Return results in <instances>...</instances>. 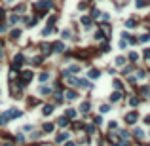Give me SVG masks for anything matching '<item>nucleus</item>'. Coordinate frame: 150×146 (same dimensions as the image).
Listing matches in <instances>:
<instances>
[{"instance_id":"1","label":"nucleus","mask_w":150,"mask_h":146,"mask_svg":"<svg viewBox=\"0 0 150 146\" xmlns=\"http://www.w3.org/2000/svg\"><path fill=\"white\" fill-rule=\"evenodd\" d=\"M50 8H51V2H50V0H40V2L34 4V10H36L38 17H40L42 14H46V12H50Z\"/></svg>"},{"instance_id":"2","label":"nucleus","mask_w":150,"mask_h":146,"mask_svg":"<svg viewBox=\"0 0 150 146\" xmlns=\"http://www.w3.org/2000/svg\"><path fill=\"white\" fill-rule=\"evenodd\" d=\"M68 84L70 86H76V87H87L89 86L86 80H80V78H68Z\"/></svg>"},{"instance_id":"3","label":"nucleus","mask_w":150,"mask_h":146,"mask_svg":"<svg viewBox=\"0 0 150 146\" xmlns=\"http://www.w3.org/2000/svg\"><path fill=\"white\" fill-rule=\"evenodd\" d=\"M19 80H21V86H25V84H29L32 80V72L31 70H25V72H21V76H19Z\"/></svg>"},{"instance_id":"4","label":"nucleus","mask_w":150,"mask_h":146,"mask_svg":"<svg viewBox=\"0 0 150 146\" xmlns=\"http://www.w3.org/2000/svg\"><path fill=\"white\" fill-rule=\"evenodd\" d=\"M21 63H23V55H21V53H17V55H15V59H14V65H12L15 72H17V70L21 69Z\"/></svg>"},{"instance_id":"5","label":"nucleus","mask_w":150,"mask_h":146,"mask_svg":"<svg viewBox=\"0 0 150 146\" xmlns=\"http://www.w3.org/2000/svg\"><path fill=\"white\" fill-rule=\"evenodd\" d=\"M63 50H65V44H63V42H55L53 46H51V51H55V53H61Z\"/></svg>"},{"instance_id":"6","label":"nucleus","mask_w":150,"mask_h":146,"mask_svg":"<svg viewBox=\"0 0 150 146\" xmlns=\"http://www.w3.org/2000/svg\"><path fill=\"white\" fill-rule=\"evenodd\" d=\"M137 118H139V116H137V112H129V114L125 116V122H127V123H135Z\"/></svg>"},{"instance_id":"7","label":"nucleus","mask_w":150,"mask_h":146,"mask_svg":"<svg viewBox=\"0 0 150 146\" xmlns=\"http://www.w3.org/2000/svg\"><path fill=\"white\" fill-rule=\"evenodd\" d=\"M89 108H91L89 101H86V103H82V105H80V112H89Z\"/></svg>"},{"instance_id":"8","label":"nucleus","mask_w":150,"mask_h":146,"mask_svg":"<svg viewBox=\"0 0 150 146\" xmlns=\"http://www.w3.org/2000/svg\"><path fill=\"white\" fill-rule=\"evenodd\" d=\"M42 53H44V55H50L51 53V46H50V44H42Z\"/></svg>"},{"instance_id":"9","label":"nucleus","mask_w":150,"mask_h":146,"mask_svg":"<svg viewBox=\"0 0 150 146\" xmlns=\"http://www.w3.org/2000/svg\"><path fill=\"white\" fill-rule=\"evenodd\" d=\"M42 112H44V116H50L51 112H53V106L51 105H48V106H44V110H42Z\"/></svg>"},{"instance_id":"10","label":"nucleus","mask_w":150,"mask_h":146,"mask_svg":"<svg viewBox=\"0 0 150 146\" xmlns=\"http://www.w3.org/2000/svg\"><path fill=\"white\" fill-rule=\"evenodd\" d=\"M42 129H44V133H51L53 131V123H44V127Z\"/></svg>"},{"instance_id":"11","label":"nucleus","mask_w":150,"mask_h":146,"mask_svg":"<svg viewBox=\"0 0 150 146\" xmlns=\"http://www.w3.org/2000/svg\"><path fill=\"white\" fill-rule=\"evenodd\" d=\"M68 139V133H61V135H57V142H65Z\"/></svg>"},{"instance_id":"12","label":"nucleus","mask_w":150,"mask_h":146,"mask_svg":"<svg viewBox=\"0 0 150 146\" xmlns=\"http://www.w3.org/2000/svg\"><path fill=\"white\" fill-rule=\"evenodd\" d=\"M67 125H68V118H67V116H63V118L59 120V127H67Z\"/></svg>"},{"instance_id":"13","label":"nucleus","mask_w":150,"mask_h":146,"mask_svg":"<svg viewBox=\"0 0 150 146\" xmlns=\"http://www.w3.org/2000/svg\"><path fill=\"white\" fill-rule=\"evenodd\" d=\"M118 99H122V93L120 91H114L112 95H110V101H118Z\"/></svg>"},{"instance_id":"14","label":"nucleus","mask_w":150,"mask_h":146,"mask_svg":"<svg viewBox=\"0 0 150 146\" xmlns=\"http://www.w3.org/2000/svg\"><path fill=\"white\" fill-rule=\"evenodd\" d=\"M82 25L84 27H91V19L89 17H82Z\"/></svg>"},{"instance_id":"15","label":"nucleus","mask_w":150,"mask_h":146,"mask_svg":"<svg viewBox=\"0 0 150 146\" xmlns=\"http://www.w3.org/2000/svg\"><path fill=\"white\" fill-rule=\"evenodd\" d=\"M67 118H76V110L68 108V110H67Z\"/></svg>"},{"instance_id":"16","label":"nucleus","mask_w":150,"mask_h":146,"mask_svg":"<svg viewBox=\"0 0 150 146\" xmlns=\"http://www.w3.org/2000/svg\"><path fill=\"white\" fill-rule=\"evenodd\" d=\"M17 21H19V15H10V23H12V25H15V23H17Z\"/></svg>"},{"instance_id":"17","label":"nucleus","mask_w":150,"mask_h":146,"mask_svg":"<svg viewBox=\"0 0 150 146\" xmlns=\"http://www.w3.org/2000/svg\"><path fill=\"white\" fill-rule=\"evenodd\" d=\"M10 36L14 38V40H17V38H19V36H21V32H19V31H17V29H15V31H12V34H10Z\"/></svg>"},{"instance_id":"18","label":"nucleus","mask_w":150,"mask_h":146,"mask_svg":"<svg viewBox=\"0 0 150 146\" xmlns=\"http://www.w3.org/2000/svg\"><path fill=\"white\" fill-rule=\"evenodd\" d=\"M135 25H137V21H135V19H127V21H125V27H129V29H131V27H135Z\"/></svg>"},{"instance_id":"19","label":"nucleus","mask_w":150,"mask_h":146,"mask_svg":"<svg viewBox=\"0 0 150 146\" xmlns=\"http://www.w3.org/2000/svg\"><path fill=\"white\" fill-rule=\"evenodd\" d=\"M48 78H50V74H48V72H42V74H40V82H42V84L48 82Z\"/></svg>"},{"instance_id":"20","label":"nucleus","mask_w":150,"mask_h":146,"mask_svg":"<svg viewBox=\"0 0 150 146\" xmlns=\"http://www.w3.org/2000/svg\"><path fill=\"white\" fill-rule=\"evenodd\" d=\"M99 70H95V69H93V70H89V78H99Z\"/></svg>"},{"instance_id":"21","label":"nucleus","mask_w":150,"mask_h":146,"mask_svg":"<svg viewBox=\"0 0 150 146\" xmlns=\"http://www.w3.org/2000/svg\"><path fill=\"white\" fill-rule=\"evenodd\" d=\"M65 95H67V99H76V93H74L72 89H70V91H67Z\"/></svg>"},{"instance_id":"22","label":"nucleus","mask_w":150,"mask_h":146,"mask_svg":"<svg viewBox=\"0 0 150 146\" xmlns=\"http://www.w3.org/2000/svg\"><path fill=\"white\" fill-rule=\"evenodd\" d=\"M101 112H103V114L110 112V106H108V105H103V106H101Z\"/></svg>"},{"instance_id":"23","label":"nucleus","mask_w":150,"mask_h":146,"mask_svg":"<svg viewBox=\"0 0 150 146\" xmlns=\"http://www.w3.org/2000/svg\"><path fill=\"white\" fill-rule=\"evenodd\" d=\"M129 59H131V61H137V59H139V55H137L135 51H131V53H129Z\"/></svg>"},{"instance_id":"24","label":"nucleus","mask_w":150,"mask_h":146,"mask_svg":"<svg viewBox=\"0 0 150 146\" xmlns=\"http://www.w3.org/2000/svg\"><path fill=\"white\" fill-rule=\"evenodd\" d=\"M123 63H125V59H123V57H118V59H116V65H118V67H122Z\"/></svg>"},{"instance_id":"25","label":"nucleus","mask_w":150,"mask_h":146,"mask_svg":"<svg viewBox=\"0 0 150 146\" xmlns=\"http://www.w3.org/2000/svg\"><path fill=\"white\" fill-rule=\"evenodd\" d=\"M139 40H141V42H148V40H150V34H142Z\"/></svg>"},{"instance_id":"26","label":"nucleus","mask_w":150,"mask_h":146,"mask_svg":"<svg viewBox=\"0 0 150 146\" xmlns=\"http://www.w3.org/2000/svg\"><path fill=\"white\" fill-rule=\"evenodd\" d=\"M135 2H137V6H139V8H145V6H146L145 0H135Z\"/></svg>"},{"instance_id":"27","label":"nucleus","mask_w":150,"mask_h":146,"mask_svg":"<svg viewBox=\"0 0 150 146\" xmlns=\"http://www.w3.org/2000/svg\"><path fill=\"white\" fill-rule=\"evenodd\" d=\"M15 12H17V14H21V12H25V6H23V4H19L17 8H15Z\"/></svg>"},{"instance_id":"28","label":"nucleus","mask_w":150,"mask_h":146,"mask_svg":"<svg viewBox=\"0 0 150 146\" xmlns=\"http://www.w3.org/2000/svg\"><path fill=\"white\" fill-rule=\"evenodd\" d=\"M103 36H105V32H103V31H97V32H95V38H99V40H101Z\"/></svg>"},{"instance_id":"29","label":"nucleus","mask_w":150,"mask_h":146,"mask_svg":"<svg viewBox=\"0 0 150 146\" xmlns=\"http://www.w3.org/2000/svg\"><path fill=\"white\" fill-rule=\"evenodd\" d=\"M129 103H131L133 106H137V105H139V99H135V97H131V99H129Z\"/></svg>"},{"instance_id":"30","label":"nucleus","mask_w":150,"mask_h":146,"mask_svg":"<svg viewBox=\"0 0 150 146\" xmlns=\"http://www.w3.org/2000/svg\"><path fill=\"white\" fill-rule=\"evenodd\" d=\"M86 131L91 135V133H95V127H93V125H87V127H86Z\"/></svg>"},{"instance_id":"31","label":"nucleus","mask_w":150,"mask_h":146,"mask_svg":"<svg viewBox=\"0 0 150 146\" xmlns=\"http://www.w3.org/2000/svg\"><path fill=\"white\" fill-rule=\"evenodd\" d=\"M114 87H116V89H120V91H122V84H120L118 80H116V82H114Z\"/></svg>"},{"instance_id":"32","label":"nucleus","mask_w":150,"mask_h":146,"mask_svg":"<svg viewBox=\"0 0 150 146\" xmlns=\"http://www.w3.org/2000/svg\"><path fill=\"white\" fill-rule=\"evenodd\" d=\"M40 93H42V95H48V93H50V89H48V87H42Z\"/></svg>"},{"instance_id":"33","label":"nucleus","mask_w":150,"mask_h":146,"mask_svg":"<svg viewBox=\"0 0 150 146\" xmlns=\"http://www.w3.org/2000/svg\"><path fill=\"white\" fill-rule=\"evenodd\" d=\"M63 38H70V31H63Z\"/></svg>"},{"instance_id":"34","label":"nucleus","mask_w":150,"mask_h":146,"mask_svg":"<svg viewBox=\"0 0 150 146\" xmlns=\"http://www.w3.org/2000/svg\"><path fill=\"white\" fill-rule=\"evenodd\" d=\"M135 135H137L139 139H141V137H142V131H141V129H135Z\"/></svg>"},{"instance_id":"35","label":"nucleus","mask_w":150,"mask_h":146,"mask_svg":"<svg viewBox=\"0 0 150 146\" xmlns=\"http://www.w3.org/2000/svg\"><path fill=\"white\" fill-rule=\"evenodd\" d=\"M108 127H110V129H116L118 125H116V122H110V123H108Z\"/></svg>"},{"instance_id":"36","label":"nucleus","mask_w":150,"mask_h":146,"mask_svg":"<svg viewBox=\"0 0 150 146\" xmlns=\"http://www.w3.org/2000/svg\"><path fill=\"white\" fill-rule=\"evenodd\" d=\"M145 57H146V59L150 61V50H145Z\"/></svg>"},{"instance_id":"37","label":"nucleus","mask_w":150,"mask_h":146,"mask_svg":"<svg viewBox=\"0 0 150 146\" xmlns=\"http://www.w3.org/2000/svg\"><path fill=\"white\" fill-rule=\"evenodd\" d=\"M2 17H4V10H0V21H2Z\"/></svg>"},{"instance_id":"38","label":"nucleus","mask_w":150,"mask_h":146,"mask_svg":"<svg viewBox=\"0 0 150 146\" xmlns=\"http://www.w3.org/2000/svg\"><path fill=\"white\" fill-rule=\"evenodd\" d=\"M145 122H146V123H150V116H146V118H145Z\"/></svg>"},{"instance_id":"39","label":"nucleus","mask_w":150,"mask_h":146,"mask_svg":"<svg viewBox=\"0 0 150 146\" xmlns=\"http://www.w3.org/2000/svg\"><path fill=\"white\" fill-rule=\"evenodd\" d=\"M65 146H74V142H67V144H65Z\"/></svg>"},{"instance_id":"40","label":"nucleus","mask_w":150,"mask_h":146,"mask_svg":"<svg viewBox=\"0 0 150 146\" xmlns=\"http://www.w3.org/2000/svg\"><path fill=\"white\" fill-rule=\"evenodd\" d=\"M0 57H2V50H0Z\"/></svg>"}]
</instances>
